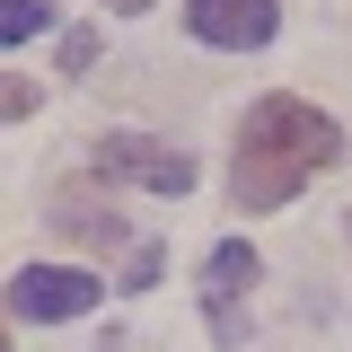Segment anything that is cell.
<instances>
[{
  "instance_id": "1",
  "label": "cell",
  "mask_w": 352,
  "mask_h": 352,
  "mask_svg": "<svg viewBox=\"0 0 352 352\" xmlns=\"http://www.w3.org/2000/svg\"><path fill=\"white\" fill-rule=\"evenodd\" d=\"M335 159H344L335 115H317L308 97H256L247 124H238V159H229V203L238 212H282Z\"/></svg>"
},
{
  "instance_id": "2",
  "label": "cell",
  "mask_w": 352,
  "mask_h": 352,
  "mask_svg": "<svg viewBox=\"0 0 352 352\" xmlns=\"http://www.w3.org/2000/svg\"><path fill=\"white\" fill-rule=\"evenodd\" d=\"M97 300H106V282L80 273V264H18V273H9V308L36 317V326H71V317H88Z\"/></svg>"
},
{
  "instance_id": "3",
  "label": "cell",
  "mask_w": 352,
  "mask_h": 352,
  "mask_svg": "<svg viewBox=\"0 0 352 352\" xmlns=\"http://www.w3.org/2000/svg\"><path fill=\"white\" fill-rule=\"evenodd\" d=\"M247 291H256V247L220 238L212 264H203V317H212L220 344H247Z\"/></svg>"
},
{
  "instance_id": "4",
  "label": "cell",
  "mask_w": 352,
  "mask_h": 352,
  "mask_svg": "<svg viewBox=\"0 0 352 352\" xmlns=\"http://www.w3.org/2000/svg\"><path fill=\"white\" fill-rule=\"evenodd\" d=\"M97 168L132 176V185H150V194H185V185H194V159L168 150V141H150V132H106V141H97Z\"/></svg>"
},
{
  "instance_id": "5",
  "label": "cell",
  "mask_w": 352,
  "mask_h": 352,
  "mask_svg": "<svg viewBox=\"0 0 352 352\" xmlns=\"http://www.w3.org/2000/svg\"><path fill=\"white\" fill-rule=\"evenodd\" d=\"M185 27L203 44H220V53H247V44H273L282 9L273 0H185Z\"/></svg>"
},
{
  "instance_id": "6",
  "label": "cell",
  "mask_w": 352,
  "mask_h": 352,
  "mask_svg": "<svg viewBox=\"0 0 352 352\" xmlns=\"http://www.w3.org/2000/svg\"><path fill=\"white\" fill-rule=\"evenodd\" d=\"M44 27H53L44 0H0V44H27V36H44Z\"/></svg>"
},
{
  "instance_id": "7",
  "label": "cell",
  "mask_w": 352,
  "mask_h": 352,
  "mask_svg": "<svg viewBox=\"0 0 352 352\" xmlns=\"http://www.w3.org/2000/svg\"><path fill=\"white\" fill-rule=\"evenodd\" d=\"M62 229H80V238H106V247L124 238V220H115V212H88V203H62Z\"/></svg>"
},
{
  "instance_id": "8",
  "label": "cell",
  "mask_w": 352,
  "mask_h": 352,
  "mask_svg": "<svg viewBox=\"0 0 352 352\" xmlns=\"http://www.w3.org/2000/svg\"><path fill=\"white\" fill-rule=\"evenodd\" d=\"M159 282V247H132V264H124V291H150Z\"/></svg>"
},
{
  "instance_id": "9",
  "label": "cell",
  "mask_w": 352,
  "mask_h": 352,
  "mask_svg": "<svg viewBox=\"0 0 352 352\" xmlns=\"http://www.w3.org/2000/svg\"><path fill=\"white\" fill-rule=\"evenodd\" d=\"M88 62H97V36H88V27H80V36H62V71H88Z\"/></svg>"
},
{
  "instance_id": "10",
  "label": "cell",
  "mask_w": 352,
  "mask_h": 352,
  "mask_svg": "<svg viewBox=\"0 0 352 352\" xmlns=\"http://www.w3.org/2000/svg\"><path fill=\"white\" fill-rule=\"evenodd\" d=\"M106 9H124V18H141V9H150V0H106Z\"/></svg>"
},
{
  "instance_id": "11",
  "label": "cell",
  "mask_w": 352,
  "mask_h": 352,
  "mask_svg": "<svg viewBox=\"0 0 352 352\" xmlns=\"http://www.w3.org/2000/svg\"><path fill=\"white\" fill-rule=\"evenodd\" d=\"M0 352H9V335H0Z\"/></svg>"
}]
</instances>
